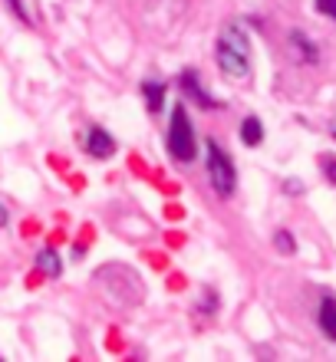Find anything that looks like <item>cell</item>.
<instances>
[{
	"label": "cell",
	"instance_id": "1",
	"mask_svg": "<svg viewBox=\"0 0 336 362\" xmlns=\"http://www.w3.org/2000/svg\"><path fill=\"white\" fill-rule=\"evenodd\" d=\"M214 59L218 69L231 79H248L250 76V40L241 23H228L221 37L214 43Z\"/></svg>",
	"mask_w": 336,
	"mask_h": 362
},
{
	"label": "cell",
	"instance_id": "2",
	"mask_svg": "<svg viewBox=\"0 0 336 362\" xmlns=\"http://www.w3.org/2000/svg\"><path fill=\"white\" fill-rule=\"evenodd\" d=\"M165 145H168V155H172V162H178V165H192L195 158H198V139H195L192 119H188V109H185L182 103L172 109Z\"/></svg>",
	"mask_w": 336,
	"mask_h": 362
},
{
	"label": "cell",
	"instance_id": "3",
	"mask_svg": "<svg viewBox=\"0 0 336 362\" xmlns=\"http://www.w3.org/2000/svg\"><path fill=\"white\" fill-rule=\"evenodd\" d=\"M204 168H208V181L218 198H231L238 188V168L231 162V155L221 148L218 139H204Z\"/></svg>",
	"mask_w": 336,
	"mask_h": 362
},
{
	"label": "cell",
	"instance_id": "4",
	"mask_svg": "<svg viewBox=\"0 0 336 362\" xmlns=\"http://www.w3.org/2000/svg\"><path fill=\"white\" fill-rule=\"evenodd\" d=\"M83 148H86L89 158H96V162H109V158L115 155V139L103 129V125H89L86 139H83Z\"/></svg>",
	"mask_w": 336,
	"mask_h": 362
},
{
	"label": "cell",
	"instance_id": "5",
	"mask_svg": "<svg viewBox=\"0 0 336 362\" xmlns=\"http://www.w3.org/2000/svg\"><path fill=\"white\" fill-rule=\"evenodd\" d=\"M178 89H182L192 103L202 105V109H221V105H224L221 99H214V95L202 86V79H198V73H195V69H185L182 79H178Z\"/></svg>",
	"mask_w": 336,
	"mask_h": 362
},
{
	"label": "cell",
	"instance_id": "6",
	"mask_svg": "<svg viewBox=\"0 0 336 362\" xmlns=\"http://www.w3.org/2000/svg\"><path fill=\"white\" fill-rule=\"evenodd\" d=\"M165 95H168V83L165 79H158V76L142 79V99H145V109L152 115L165 109Z\"/></svg>",
	"mask_w": 336,
	"mask_h": 362
},
{
	"label": "cell",
	"instance_id": "7",
	"mask_svg": "<svg viewBox=\"0 0 336 362\" xmlns=\"http://www.w3.org/2000/svg\"><path fill=\"white\" fill-rule=\"evenodd\" d=\"M317 323H320V333L327 336L330 343H336V296L333 293H323V296H320Z\"/></svg>",
	"mask_w": 336,
	"mask_h": 362
},
{
	"label": "cell",
	"instance_id": "8",
	"mask_svg": "<svg viewBox=\"0 0 336 362\" xmlns=\"http://www.w3.org/2000/svg\"><path fill=\"white\" fill-rule=\"evenodd\" d=\"M290 47H294V53H297L300 63H320L317 43H313L303 30H290Z\"/></svg>",
	"mask_w": 336,
	"mask_h": 362
},
{
	"label": "cell",
	"instance_id": "9",
	"mask_svg": "<svg viewBox=\"0 0 336 362\" xmlns=\"http://www.w3.org/2000/svg\"><path fill=\"white\" fill-rule=\"evenodd\" d=\"M241 142L248 145V148H257L264 142V122H260L257 115H248L244 122H241Z\"/></svg>",
	"mask_w": 336,
	"mask_h": 362
},
{
	"label": "cell",
	"instance_id": "10",
	"mask_svg": "<svg viewBox=\"0 0 336 362\" xmlns=\"http://www.w3.org/2000/svg\"><path fill=\"white\" fill-rule=\"evenodd\" d=\"M37 270H43L47 276H59L63 274V260H59V254L53 247H43L37 254Z\"/></svg>",
	"mask_w": 336,
	"mask_h": 362
},
{
	"label": "cell",
	"instance_id": "11",
	"mask_svg": "<svg viewBox=\"0 0 336 362\" xmlns=\"http://www.w3.org/2000/svg\"><path fill=\"white\" fill-rule=\"evenodd\" d=\"M274 247H277L280 254H287V257H294V254H297V240H294V234H290V230L280 228L277 234H274Z\"/></svg>",
	"mask_w": 336,
	"mask_h": 362
},
{
	"label": "cell",
	"instance_id": "12",
	"mask_svg": "<svg viewBox=\"0 0 336 362\" xmlns=\"http://www.w3.org/2000/svg\"><path fill=\"white\" fill-rule=\"evenodd\" d=\"M320 172H323V178H327L330 185H336V155H323V158H320Z\"/></svg>",
	"mask_w": 336,
	"mask_h": 362
},
{
	"label": "cell",
	"instance_id": "13",
	"mask_svg": "<svg viewBox=\"0 0 336 362\" xmlns=\"http://www.w3.org/2000/svg\"><path fill=\"white\" fill-rule=\"evenodd\" d=\"M4 4L13 10V17H17L20 23H33V20H30V13H27V7H23V0H4Z\"/></svg>",
	"mask_w": 336,
	"mask_h": 362
},
{
	"label": "cell",
	"instance_id": "14",
	"mask_svg": "<svg viewBox=\"0 0 336 362\" xmlns=\"http://www.w3.org/2000/svg\"><path fill=\"white\" fill-rule=\"evenodd\" d=\"M317 13H323V17L336 20V0H317Z\"/></svg>",
	"mask_w": 336,
	"mask_h": 362
},
{
	"label": "cell",
	"instance_id": "15",
	"mask_svg": "<svg viewBox=\"0 0 336 362\" xmlns=\"http://www.w3.org/2000/svg\"><path fill=\"white\" fill-rule=\"evenodd\" d=\"M284 191H287V194H303V181L287 178V181H284Z\"/></svg>",
	"mask_w": 336,
	"mask_h": 362
},
{
	"label": "cell",
	"instance_id": "16",
	"mask_svg": "<svg viewBox=\"0 0 336 362\" xmlns=\"http://www.w3.org/2000/svg\"><path fill=\"white\" fill-rule=\"evenodd\" d=\"M7 221H10V214H7V204H0V228H7Z\"/></svg>",
	"mask_w": 336,
	"mask_h": 362
},
{
	"label": "cell",
	"instance_id": "17",
	"mask_svg": "<svg viewBox=\"0 0 336 362\" xmlns=\"http://www.w3.org/2000/svg\"><path fill=\"white\" fill-rule=\"evenodd\" d=\"M330 135H333V139H336V119H333V122H330Z\"/></svg>",
	"mask_w": 336,
	"mask_h": 362
}]
</instances>
